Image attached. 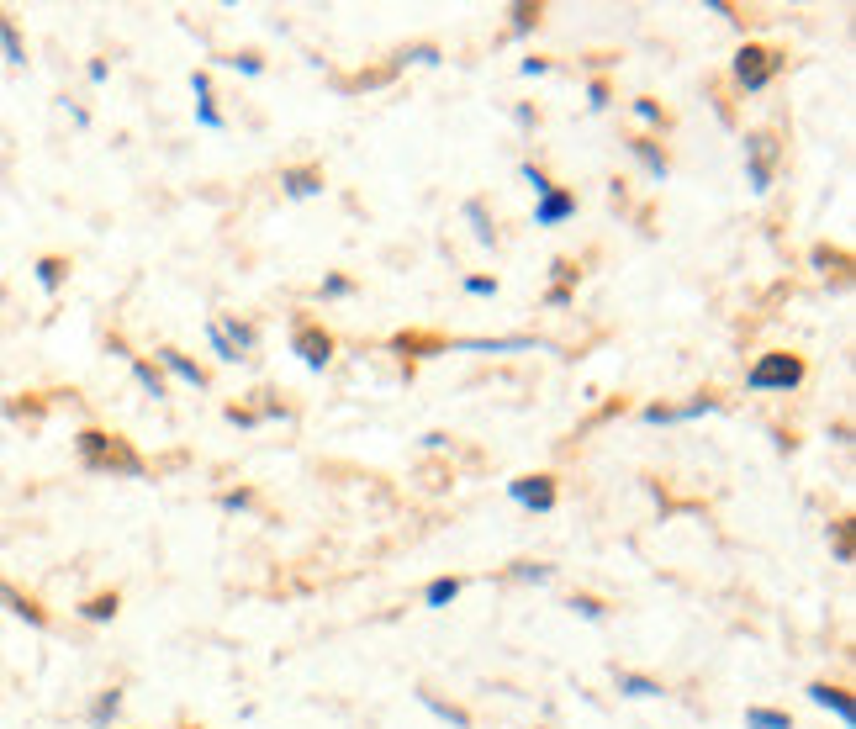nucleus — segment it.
I'll return each mask as SVG.
<instances>
[{
	"label": "nucleus",
	"instance_id": "nucleus-1",
	"mask_svg": "<svg viewBox=\"0 0 856 729\" xmlns=\"http://www.w3.org/2000/svg\"><path fill=\"white\" fill-rule=\"evenodd\" d=\"M74 450H80L85 471H106V476H133V481H143V460L127 450V439H117V434L85 428V434L74 439Z\"/></svg>",
	"mask_w": 856,
	"mask_h": 729
},
{
	"label": "nucleus",
	"instance_id": "nucleus-2",
	"mask_svg": "<svg viewBox=\"0 0 856 729\" xmlns=\"http://www.w3.org/2000/svg\"><path fill=\"white\" fill-rule=\"evenodd\" d=\"M804 376H809V365L798 360V354L767 349V354H756V365L746 370V391H756V397H767V391H798Z\"/></svg>",
	"mask_w": 856,
	"mask_h": 729
},
{
	"label": "nucleus",
	"instance_id": "nucleus-3",
	"mask_svg": "<svg viewBox=\"0 0 856 729\" xmlns=\"http://www.w3.org/2000/svg\"><path fill=\"white\" fill-rule=\"evenodd\" d=\"M783 64H788V59H783L777 48H767V43H746V48L735 53V85L746 90V96H756V90H767L777 74H783Z\"/></svg>",
	"mask_w": 856,
	"mask_h": 729
},
{
	"label": "nucleus",
	"instance_id": "nucleus-4",
	"mask_svg": "<svg viewBox=\"0 0 856 729\" xmlns=\"http://www.w3.org/2000/svg\"><path fill=\"white\" fill-rule=\"evenodd\" d=\"M746 180H751V191L756 196H767L772 191V180H777V159H783V143H777L772 133H746Z\"/></svg>",
	"mask_w": 856,
	"mask_h": 729
},
{
	"label": "nucleus",
	"instance_id": "nucleus-5",
	"mask_svg": "<svg viewBox=\"0 0 856 729\" xmlns=\"http://www.w3.org/2000/svg\"><path fill=\"white\" fill-rule=\"evenodd\" d=\"M291 354H296V360H302L307 370H328V365H333V333L302 323V328L291 333Z\"/></svg>",
	"mask_w": 856,
	"mask_h": 729
},
{
	"label": "nucleus",
	"instance_id": "nucleus-6",
	"mask_svg": "<svg viewBox=\"0 0 856 729\" xmlns=\"http://www.w3.org/2000/svg\"><path fill=\"white\" fill-rule=\"evenodd\" d=\"M508 497L513 502H524L529 513H550L555 508V476H518V481H508Z\"/></svg>",
	"mask_w": 856,
	"mask_h": 729
},
{
	"label": "nucleus",
	"instance_id": "nucleus-7",
	"mask_svg": "<svg viewBox=\"0 0 856 729\" xmlns=\"http://www.w3.org/2000/svg\"><path fill=\"white\" fill-rule=\"evenodd\" d=\"M576 217V191H545L534 201V228H561V222H571Z\"/></svg>",
	"mask_w": 856,
	"mask_h": 729
},
{
	"label": "nucleus",
	"instance_id": "nucleus-8",
	"mask_svg": "<svg viewBox=\"0 0 856 729\" xmlns=\"http://www.w3.org/2000/svg\"><path fill=\"white\" fill-rule=\"evenodd\" d=\"M281 191H286L291 201L323 196V170H318V164H291V170H281Z\"/></svg>",
	"mask_w": 856,
	"mask_h": 729
},
{
	"label": "nucleus",
	"instance_id": "nucleus-9",
	"mask_svg": "<svg viewBox=\"0 0 856 729\" xmlns=\"http://www.w3.org/2000/svg\"><path fill=\"white\" fill-rule=\"evenodd\" d=\"M629 154H635L640 159V170L650 175V180H666V175H672V159H666V148L656 143V138H629Z\"/></svg>",
	"mask_w": 856,
	"mask_h": 729
},
{
	"label": "nucleus",
	"instance_id": "nucleus-10",
	"mask_svg": "<svg viewBox=\"0 0 856 729\" xmlns=\"http://www.w3.org/2000/svg\"><path fill=\"white\" fill-rule=\"evenodd\" d=\"M0 608L11 613V619H22V624H32V629H48V613L32 603L27 592H16L11 582H0Z\"/></svg>",
	"mask_w": 856,
	"mask_h": 729
},
{
	"label": "nucleus",
	"instance_id": "nucleus-11",
	"mask_svg": "<svg viewBox=\"0 0 856 729\" xmlns=\"http://www.w3.org/2000/svg\"><path fill=\"white\" fill-rule=\"evenodd\" d=\"M809 698H814V703H820V708H830V714H835V719H841L846 729L856 724V703L846 698V687H830V682H809Z\"/></svg>",
	"mask_w": 856,
	"mask_h": 729
},
{
	"label": "nucleus",
	"instance_id": "nucleus-12",
	"mask_svg": "<svg viewBox=\"0 0 856 729\" xmlns=\"http://www.w3.org/2000/svg\"><path fill=\"white\" fill-rule=\"evenodd\" d=\"M159 365L170 370L175 381H185V386H196V391H207V370H201L196 360H185L180 349H170V344H164V349H159Z\"/></svg>",
	"mask_w": 856,
	"mask_h": 729
},
{
	"label": "nucleus",
	"instance_id": "nucleus-13",
	"mask_svg": "<svg viewBox=\"0 0 856 729\" xmlns=\"http://www.w3.org/2000/svg\"><path fill=\"white\" fill-rule=\"evenodd\" d=\"M217 328H222V339L238 349V360L254 354V344H259V328L254 323H238V312H228V317H217Z\"/></svg>",
	"mask_w": 856,
	"mask_h": 729
},
{
	"label": "nucleus",
	"instance_id": "nucleus-14",
	"mask_svg": "<svg viewBox=\"0 0 856 729\" xmlns=\"http://www.w3.org/2000/svg\"><path fill=\"white\" fill-rule=\"evenodd\" d=\"M117 613H122V597L117 592H96V597H85V603H80V619L85 624H111Z\"/></svg>",
	"mask_w": 856,
	"mask_h": 729
},
{
	"label": "nucleus",
	"instance_id": "nucleus-15",
	"mask_svg": "<svg viewBox=\"0 0 856 729\" xmlns=\"http://www.w3.org/2000/svg\"><path fill=\"white\" fill-rule=\"evenodd\" d=\"M613 682H619L624 698H666V687L656 677H640V671H613Z\"/></svg>",
	"mask_w": 856,
	"mask_h": 729
},
{
	"label": "nucleus",
	"instance_id": "nucleus-16",
	"mask_svg": "<svg viewBox=\"0 0 856 729\" xmlns=\"http://www.w3.org/2000/svg\"><path fill=\"white\" fill-rule=\"evenodd\" d=\"M460 592H465V582H460V576H434V582L423 587V608H450Z\"/></svg>",
	"mask_w": 856,
	"mask_h": 729
},
{
	"label": "nucleus",
	"instance_id": "nucleus-17",
	"mask_svg": "<svg viewBox=\"0 0 856 729\" xmlns=\"http://www.w3.org/2000/svg\"><path fill=\"white\" fill-rule=\"evenodd\" d=\"M0 53H6V64L11 69H22L27 64V43H22V32H16V22L6 11H0Z\"/></svg>",
	"mask_w": 856,
	"mask_h": 729
},
{
	"label": "nucleus",
	"instance_id": "nucleus-18",
	"mask_svg": "<svg viewBox=\"0 0 856 729\" xmlns=\"http://www.w3.org/2000/svg\"><path fill=\"white\" fill-rule=\"evenodd\" d=\"M122 714V687H106V693L96 698V703H90V729H111V719H117Z\"/></svg>",
	"mask_w": 856,
	"mask_h": 729
},
{
	"label": "nucleus",
	"instance_id": "nucleus-19",
	"mask_svg": "<svg viewBox=\"0 0 856 729\" xmlns=\"http://www.w3.org/2000/svg\"><path fill=\"white\" fill-rule=\"evenodd\" d=\"M32 270H37V286H43V291H59V286H64V275H69V259H59V254H43Z\"/></svg>",
	"mask_w": 856,
	"mask_h": 729
},
{
	"label": "nucleus",
	"instance_id": "nucleus-20",
	"mask_svg": "<svg viewBox=\"0 0 856 729\" xmlns=\"http://www.w3.org/2000/svg\"><path fill=\"white\" fill-rule=\"evenodd\" d=\"M418 703L428 708L434 719H444V724H455V729H471V714L465 708H455V703H444V698H434V693H418Z\"/></svg>",
	"mask_w": 856,
	"mask_h": 729
},
{
	"label": "nucleus",
	"instance_id": "nucleus-21",
	"mask_svg": "<svg viewBox=\"0 0 856 729\" xmlns=\"http://www.w3.org/2000/svg\"><path fill=\"white\" fill-rule=\"evenodd\" d=\"M133 381L148 391V397H170V386H164V376H159V365H148V360H138L133 354Z\"/></svg>",
	"mask_w": 856,
	"mask_h": 729
},
{
	"label": "nucleus",
	"instance_id": "nucleus-22",
	"mask_svg": "<svg viewBox=\"0 0 856 729\" xmlns=\"http://www.w3.org/2000/svg\"><path fill=\"white\" fill-rule=\"evenodd\" d=\"M746 729H793L783 708H746Z\"/></svg>",
	"mask_w": 856,
	"mask_h": 729
},
{
	"label": "nucleus",
	"instance_id": "nucleus-23",
	"mask_svg": "<svg viewBox=\"0 0 856 729\" xmlns=\"http://www.w3.org/2000/svg\"><path fill=\"white\" fill-rule=\"evenodd\" d=\"M508 576H513V582H550V576H555V566H539V560H513V566H508Z\"/></svg>",
	"mask_w": 856,
	"mask_h": 729
},
{
	"label": "nucleus",
	"instance_id": "nucleus-24",
	"mask_svg": "<svg viewBox=\"0 0 856 729\" xmlns=\"http://www.w3.org/2000/svg\"><path fill=\"white\" fill-rule=\"evenodd\" d=\"M566 608H571V613H582L587 624H603V619H608V608H603L592 592H571V603H566Z\"/></svg>",
	"mask_w": 856,
	"mask_h": 729
},
{
	"label": "nucleus",
	"instance_id": "nucleus-25",
	"mask_svg": "<svg viewBox=\"0 0 856 729\" xmlns=\"http://www.w3.org/2000/svg\"><path fill=\"white\" fill-rule=\"evenodd\" d=\"M465 222L476 228V243H497V233H492V222H487V207L481 201H465Z\"/></svg>",
	"mask_w": 856,
	"mask_h": 729
},
{
	"label": "nucleus",
	"instance_id": "nucleus-26",
	"mask_svg": "<svg viewBox=\"0 0 856 729\" xmlns=\"http://www.w3.org/2000/svg\"><path fill=\"white\" fill-rule=\"evenodd\" d=\"M830 545H835V560L851 566V518H835L830 523Z\"/></svg>",
	"mask_w": 856,
	"mask_h": 729
},
{
	"label": "nucleus",
	"instance_id": "nucleus-27",
	"mask_svg": "<svg viewBox=\"0 0 856 729\" xmlns=\"http://www.w3.org/2000/svg\"><path fill=\"white\" fill-rule=\"evenodd\" d=\"M465 349H492V354H508V349H534V339H465Z\"/></svg>",
	"mask_w": 856,
	"mask_h": 729
},
{
	"label": "nucleus",
	"instance_id": "nucleus-28",
	"mask_svg": "<svg viewBox=\"0 0 856 729\" xmlns=\"http://www.w3.org/2000/svg\"><path fill=\"white\" fill-rule=\"evenodd\" d=\"M508 16H513V37H524V32H534V27H539V6H529V0H518V6H513Z\"/></svg>",
	"mask_w": 856,
	"mask_h": 729
},
{
	"label": "nucleus",
	"instance_id": "nucleus-29",
	"mask_svg": "<svg viewBox=\"0 0 856 729\" xmlns=\"http://www.w3.org/2000/svg\"><path fill=\"white\" fill-rule=\"evenodd\" d=\"M196 122L207 127V133H222V127H228V122H222V111L212 106V96H201V101H196Z\"/></svg>",
	"mask_w": 856,
	"mask_h": 729
},
{
	"label": "nucleus",
	"instance_id": "nucleus-30",
	"mask_svg": "<svg viewBox=\"0 0 856 729\" xmlns=\"http://www.w3.org/2000/svg\"><path fill=\"white\" fill-rule=\"evenodd\" d=\"M207 344H212V354H217L222 365H233V360H238V349H233L228 339H222V328H217V323H207Z\"/></svg>",
	"mask_w": 856,
	"mask_h": 729
},
{
	"label": "nucleus",
	"instance_id": "nucleus-31",
	"mask_svg": "<svg viewBox=\"0 0 856 729\" xmlns=\"http://www.w3.org/2000/svg\"><path fill=\"white\" fill-rule=\"evenodd\" d=\"M249 502H254V492H249V486H238V492H222V497H217V508H222V513H244Z\"/></svg>",
	"mask_w": 856,
	"mask_h": 729
},
{
	"label": "nucleus",
	"instance_id": "nucleus-32",
	"mask_svg": "<svg viewBox=\"0 0 856 729\" xmlns=\"http://www.w3.org/2000/svg\"><path fill=\"white\" fill-rule=\"evenodd\" d=\"M518 175H524L529 185H534V196H545V191H555V180L539 170V164H518Z\"/></svg>",
	"mask_w": 856,
	"mask_h": 729
},
{
	"label": "nucleus",
	"instance_id": "nucleus-33",
	"mask_svg": "<svg viewBox=\"0 0 856 729\" xmlns=\"http://www.w3.org/2000/svg\"><path fill=\"white\" fill-rule=\"evenodd\" d=\"M550 275H555V291H571V280L582 275V270H576V259H555Z\"/></svg>",
	"mask_w": 856,
	"mask_h": 729
},
{
	"label": "nucleus",
	"instance_id": "nucleus-34",
	"mask_svg": "<svg viewBox=\"0 0 856 729\" xmlns=\"http://www.w3.org/2000/svg\"><path fill=\"white\" fill-rule=\"evenodd\" d=\"M228 69H238V74H265V59L259 53H233V59H222Z\"/></svg>",
	"mask_w": 856,
	"mask_h": 729
},
{
	"label": "nucleus",
	"instance_id": "nucleus-35",
	"mask_svg": "<svg viewBox=\"0 0 856 729\" xmlns=\"http://www.w3.org/2000/svg\"><path fill=\"white\" fill-rule=\"evenodd\" d=\"M465 296H497V275H465Z\"/></svg>",
	"mask_w": 856,
	"mask_h": 729
},
{
	"label": "nucleus",
	"instance_id": "nucleus-36",
	"mask_svg": "<svg viewBox=\"0 0 856 729\" xmlns=\"http://www.w3.org/2000/svg\"><path fill=\"white\" fill-rule=\"evenodd\" d=\"M323 296L333 302V296H355V280L349 275H323Z\"/></svg>",
	"mask_w": 856,
	"mask_h": 729
},
{
	"label": "nucleus",
	"instance_id": "nucleus-37",
	"mask_svg": "<svg viewBox=\"0 0 856 729\" xmlns=\"http://www.w3.org/2000/svg\"><path fill=\"white\" fill-rule=\"evenodd\" d=\"M640 423H677V407H666V402H650V407H640Z\"/></svg>",
	"mask_w": 856,
	"mask_h": 729
},
{
	"label": "nucleus",
	"instance_id": "nucleus-38",
	"mask_svg": "<svg viewBox=\"0 0 856 729\" xmlns=\"http://www.w3.org/2000/svg\"><path fill=\"white\" fill-rule=\"evenodd\" d=\"M635 117H640V122H650V127H661V122H666V111H661L656 101H650V96H640V101H635Z\"/></svg>",
	"mask_w": 856,
	"mask_h": 729
},
{
	"label": "nucleus",
	"instance_id": "nucleus-39",
	"mask_svg": "<svg viewBox=\"0 0 856 729\" xmlns=\"http://www.w3.org/2000/svg\"><path fill=\"white\" fill-rule=\"evenodd\" d=\"M407 59H413V64H439V48H434V43H418V48L402 53V64H407Z\"/></svg>",
	"mask_w": 856,
	"mask_h": 729
},
{
	"label": "nucleus",
	"instance_id": "nucleus-40",
	"mask_svg": "<svg viewBox=\"0 0 856 729\" xmlns=\"http://www.w3.org/2000/svg\"><path fill=\"white\" fill-rule=\"evenodd\" d=\"M587 106H592V111H603V106H608V85H603V80H592V85H587Z\"/></svg>",
	"mask_w": 856,
	"mask_h": 729
},
{
	"label": "nucleus",
	"instance_id": "nucleus-41",
	"mask_svg": "<svg viewBox=\"0 0 856 729\" xmlns=\"http://www.w3.org/2000/svg\"><path fill=\"white\" fill-rule=\"evenodd\" d=\"M85 74H90V85H106L111 64H106V59H90V64H85Z\"/></svg>",
	"mask_w": 856,
	"mask_h": 729
},
{
	"label": "nucleus",
	"instance_id": "nucleus-42",
	"mask_svg": "<svg viewBox=\"0 0 856 729\" xmlns=\"http://www.w3.org/2000/svg\"><path fill=\"white\" fill-rule=\"evenodd\" d=\"M228 423H238V428H254V423H259V413H249V407H228Z\"/></svg>",
	"mask_w": 856,
	"mask_h": 729
},
{
	"label": "nucleus",
	"instance_id": "nucleus-43",
	"mask_svg": "<svg viewBox=\"0 0 856 729\" xmlns=\"http://www.w3.org/2000/svg\"><path fill=\"white\" fill-rule=\"evenodd\" d=\"M809 259H814V265H820V270H825V265H846V254H830L825 243H820V249H814Z\"/></svg>",
	"mask_w": 856,
	"mask_h": 729
},
{
	"label": "nucleus",
	"instance_id": "nucleus-44",
	"mask_svg": "<svg viewBox=\"0 0 856 729\" xmlns=\"http://www.w3.org/2000/svg\"><path fill=\"white\" fill-rule=\"evenodd\" d=\"M518 74H529V80H534V74H550V59H524V64H518Z\"/></svg>",
	"mask_w": 856,
	"mask_h": 729
},
{
	"label": "nucleus",
	"instance_id": "nucleus-45",
	"mask_svg": "<svg viewBox=\"0 0 856 729\" xmlns=\"http://www.w3.org/2000/svg\"><path fill=\"white\" fill-rule=\"evenodd\" d=\"M709 11H714V16H724V22H730V27H740V16H735V6H724V0H709Z\"/></svg>",
	"mask_w": 856,
	"mask_h": 729
},
{
	"label": "nucleus",
	"instance_id": "nucleus-46",
	"mask_svg": "<svg viewBox=\"0 0 856 729\" xmlns=\"http://www.w3.org/2000/svg\"><path fill=\"white\" fill-rule=\"evenodd\" d=\"M64 111H69V122H74V127H90V111H85V106H74V101H64Z\"/></svg>",
	"mask_w": 856,
	"mask_h": 729
},
{
	"label": "nucleus",
	"instance_id": "nucleus-47",
	"mask_svg": "<svg viewBox=\"0 0 856 729\" xmlns=\"http://www.w3.org/2000/svg\"><path fill=\"white\" fill-rule=\"evenodd\" d=\"M545 307H571V291H545Z\"/></svg>",
	"mask_w": 856,
	"mask_h": 729
}]
</instances>
